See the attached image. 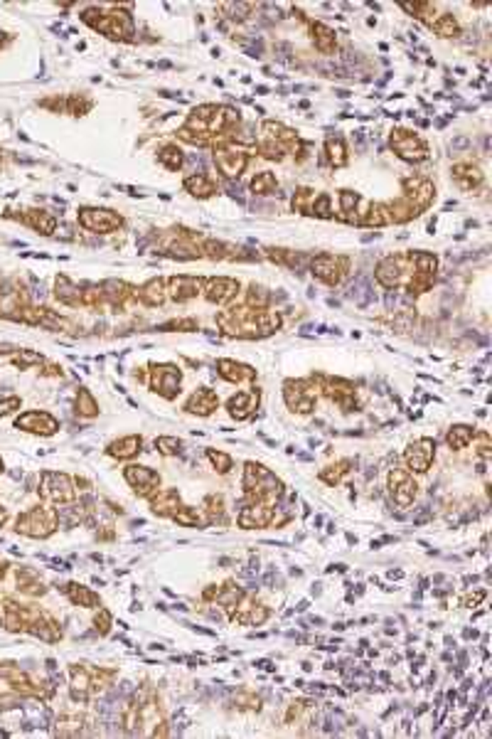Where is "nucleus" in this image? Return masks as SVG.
Returning a JSON list of instances; mask_svg holds the SVG:
<instances>
[{"label": "nucleus", "instance_id": "38", "mask_svg": "<svg viewBox=\"0 0 492 739\" xmlns=\"http://www.w3.org/2000/svg\"><path fill=\"white\" fill-rule=\"evenodd\" d=\"M269 298H271V296L266 293V288L256 286V283L249 288V306H256V309H266V306H269Z\"/></svg>", "mask_w": 492, "mask_h": 739}, {"label": "nucleus", "instance_id": "41", "mask_svg": "<svg viewBox=\"0 0 492 739\" xmlns=\"http://www.w3.org/2000/svg\"><path fill=\"white\" fill-rule=\"evenodd\" d=\"M436 30H438L441 38H450V35H455V32H458V25H455L453 17L445 15L441 22H436Z\"/></svg>", "mask_w": 492, "mask_h": 739}, {"label": "nucleus", "instance_id": "43", "mask_svg": "<svg viewBox=\"0 0 492 739\" xmlns=\"http://www.w3.org/2000/svg\"><path fill=\"white\" fill-rule=\"evenodd\" d=\"M15 362L20 367H27L30 362H42V355H38V352H30V350H20V355L15 357Z\"/></svg>", "mask_w": 492, "mask_h": 739}, {"label": "nucleus", "instance_id": "22", "mask_svg": "<svg viewBox=\"0 0 492 739\" xmlns=\"http://www.w3.org/2000/svg\"><path fill=\"white\" fill-rule=\"evenodd\" d=\"M376 281L386 288H394L402 281V256H386L376 266Z\"/></svg>", "mask_w": 492, "mask_h": 739}, {"label": "nucleus", "instance_id": "6", "mask_svg": "<svg viewBox=\"0 0 492 739\" xmlns=\"http://www.w3.org/2000/svg\"><path fill=\"white\" fill-rule=\"evenodd\" d=\"M434 451H436V442L434 439H418V442L408 444L406 453H404V461L411 471L416 474H426L434 461Z\"/></svg>", "mask_w": 492, "mask_h": 739}, {"label": "nucleus", "instance_id": "1", "mask_svg": "<svg viewBox=\"0 0 492 739\" xmlns=\"http://www.w3.org/2000/svg\"><path fill=\"white\" fill-rule=\"evenodd\" d=\"M219 325L227 335H237V338H264L278 330L280 316L266 313L261 309H232L219 316Z\"/></svg>", "mask_w": 492, "mask_h": 739}, {"label": "nucleus", "instance_id": "25", "mask_svg": "<svg viewBox=\"0 0 492 739\" xmlns=\"http://www.w3.org/2000/svg\"><path fill=\"white\" fill-rule=\"evenodd\" d=\"M165 281L163 279H153L143 288H138V298L143 301L145 306H163L165 304Z\"/></svg>", "mask_w": 492, "mask_h": 739}, {"label": "nucleus", "instance_id": "26", "mask_svg": "<svg viewBox=\"0 0 492 739\" xmlns=\"http://www.w3.org/2000/svg\"><path fill=\"white\" fill-rule=\"evenodd\" d=\"M141 446H143V439H141V436H123V439H118V442H113L111 446H109V453H111L113 458H131L141 451Z\"/></svg>", "mask_w": 492, "mask_h": 739}, {"label": "nucleus", "instance_id": "2", "mask_svg": "<svg viewBox=\"0 0 492 739\" xmlns=\"http://www.w3.org/2000/svg\"><path fill=\"white\" fill-rule=\"evenodd\" d=\"M244 488H246V493L254 495L256 500H271V498H280V493H283V485H280V481L276 479L271 471H266L261 463H254L249 461L246 463V474H244Z\"/></svg>", "mask_w": 492, "mask_h": 739}, {"label": "nucleus", "instance_id": "32", "mask_svg": "<svg viewBox=\"0 0 492 739\" xmlns=\"http://www.w3.org/2000/svg\"><path fill=\"white\" fill-rule=\"evenodd\" d=\"M325 146H328V153H330V160H333V165H338V168H340V165H344V160H347V158H344V143H342V139H340V136H330L328 143H325Z\"/></svg>", "mask_w": 492, "mask_h": 739}, {"label": "nucleus", "instance_id": "4", "mask_svg": "<svg viewBox=\"0 0 492 739\" xmlns=\"http://www.w3.org/2000/svg\"><path fill=\"white\" fill-rule=\"evenodd\" d=\"M347 259H342V256H333V254H320L318 259H312L310 269L312 274L320 279V281H325L328 286H335V283L342 281V277L347 274Z\"/></svg>", "mask_w": 492, "mask_h": 739}, {"label": "nucleus", "instance_id": "42", "mask_svg": "<svg viewBox=\"0 0 492 739\" xmlns=\"http://www.w3.org/2000/svg\"><path fill=\"white\" fill-rule=\"evenodd\" d=\"M94 623H96V628H99L101 636H106L109 628H111V614H109L106 609H99V614H96Z\"/></svg>", "mask_w": 492, "mask_h": 739}, {"label": "nucleus", "instance_id": "9", "mask_svg": "<svg viewBox=\"0 0 492 739\" xmlns=\"http://www.w3.org/2000/svg\"><path fill=\"white\" fill-rule=\"evenodd\" d=\"M153 387L165 399L177 397V392H180V370L175 365H153Z\"/></svg>", "mask_w": 492, "mask_h": 739}, {"label": "nucleus", "instance_id": "13", "mask_svg": "<svg viewBox=\"0 0 492 739\" xmlns=\"http://www.w3.org/2000/svg\"><path fill=\"white\" fill-rule=\"evenodd\" d=\"M96 670H86L81 665H72V697L86 702L96 692Z\"/></svg>", "mask_w": 492, "mask_h": 739}, {"label": "nucleus", "instance_id": "5", "mask_svg": "<svg viewBox=\"0 0 492 739\" xmlns=\"http://www.w3.org/2000/svg\"><path fill=\"white\" fill-rule=\"evenodd\" d=\"M79 224L91 232H113L123 224L121 215L111 212V210H96V208H84L79 212Z\"/></svg>", "mask_w": 492, "mask_h": 739}, {"label": "nucleus", "instance_id": "47", "mask_svg": "<svg viewBox=\"0 0 492 739\" xmlns=\"http://www.w3.org/2000/svg\"><path fill=\"white\" fill-rule=\"evenodd\" d=\"M6 520H8V513L3 511V508H0V525H3V522H6Z\"/></svg>", "mask_w": 492, "mask_h": 739}, {"label": "nucleus", "instance_id": "17", "mask_svg": "<svg viewBox=\"0 0 492 739\" xmlns=\"http://www.w3.org/2000/svg\"><path fill=\"white\" fill-rule=\"evenodd\" d=\"M239 291V281H234V279H209L207 281V288H205V296L207 301H212V304H227V301H232L234 296H237Z\"/></svg>", "mask_w": 492, "mask_h": 739}, {"label": "nucleus", "instance_id": "20", "mask_svg": "<svg viewBox=\"0 0 492 739\" xmlns=\"http://www.w3.org/2000/svg\"><path fill=\"white\" fill-rule=\"evenodd\" d=\"M214 163L227 178H234L246 168V153L241 150H217L214 153Z\"/></svg>", "mask_w": 492, "mask_h": 739}, {"label": "nucleus", "instance_id": "14", "mask_svg": "<svg viewBox=\"0 0 492 739\" xmlns=\"http://www.w3.org/2000/svg\"><path fill=\"white\" fill-rule=\"evenodd\" d=\"M389 485H392V495L399 506H404V508L411 506V500H413V495H416L418 485L413 483V479L406 474V471H399L397 468V471L389 476Z\"/></svg>", "mask_w": 492, "mask_h": 739}, {"label": "nucleus", "instance_id": "39", "mask_svg": "<svg viewBox=\"0 0 492 739\" xmlns=\"http://www.w3.org/2000/svg\"><path fill=\"white\" fill-rule=\"evenodd\" d=\"M207 456H209V461H212L214 466H217V471H219V474H227L229 468H232V458H229L227 453H222V451H212V449H209V451H207Z\"/></svg>", "mask_w": 492, "mask_h": 739}, {"label": "nucleus", "instance_id": "27", "mask_svg": "<svg viewBox=\"0 0 492 739\" xmlns=\"http://www.w3.org/2000/svg\"><path fill=\"white\" fill-rule=\"evenodd\" d=\"M180 508V495L177 490H163L158 493V498H153V513L155 515H170L173 518Z\"/></svg>", "mask_w": 492, "mask_h": 739}, {"label": "nucleus", "instance_id": "10", "mask_svg": "<svg viewBox=\"0 0 492 739\" xmlns=\"http://www.w3.org/2000/svg\"><path fill=\"white\" fill-rule=\"evenodd\" d=\"M123 476H126L128 483L136 488L138 495H150L160 483V476L148 466H126Z\"/></svg>", "mask_w": 492, "mask_h": 739}, {"label": "nucleus", "instance_id": "7", "mask_svg": "<svg viewBox=\"0 0 492 739\" xmlns=\"http://www.w3.org/2000/svg\"><path fill=\"white\" fill-rule=\"evenodd\" d=\"M42 498L54 500V503H67V500L74 498V488H72V481L64 474H42V488H40Z\"/></svg>", "mask_w": 492, "mask_h": 739}, {"label": "nucleus", "instance_id": "12", "mask_svg": "<svg viewBox=\"0 0 492 739\" xmlns=\"http://www.w3.org/2000/svg\"><path fill=\"white\" fill-rule=\"evenodd\" d=\"M269 609L256 604V601H239L232 612V621L241 626H261L269 619Z\"/></svg>", "mask_w": 492, "mask_h": 739}, {"label": "nucleus", "instance_id": "21", "mask_svg": "<svg viewBox=\"0 0 492 739\" xmlns=\"http://www.w3.org/2000/svg\"><path fill=\"white\" fill-rule=\"evenodd\" d=\"M229 414L234 419H249L251 412L259 407V392H239L229 399Z\"/></svg>", "mask_w": 492, "mask_h": 739}, {"label": "nucleus", "instance_id": "46", "mask_svg": "<svg viewBox=\"0 0 492 739\" xmlns=\"http://www.w3.org/2000/svg\"><path fill=\"white\" fill-rule=\"evenodd\" d=\"M468 146V139H455L453 141V148H466Z\"/></svg>", "mask_w": 492, "mask_h": 739}, {"label": "nucleus", "instance_id": "28", "mask_svg": "<svg viewBox=\"0 0 492 739\" xmlns=\"http://www.w3.org/2000/svg\"><path fill=\"white\" fill-rule=\"evenodd\" d=\"M17 589L25 591V594H30V596L45 594L42 582H40L38 575L30 572V569H17Z\"/></svg>", "mask_w": 492, "mask_h": 739}, {"label": "nucleus", "instance_id": "30", "mask_svg": "<svg viewBox=\"0 0 492 739\" xmlns=\"http://www.w3.org/2000/svg\"><path fill=\"white\" fill-rule=\"evenodd\" d=\"M453 176H455V180H458V185L466 187V190H470V187H475L482 182L480 171H477V168H468V165H458V168L453 171Z\"/></svg>", "mask_w": 492, "mask_h": 739}, {"label": "nucleus", "instance_id": "31", "mask_svg": "<svg viewBox=\"0 0 492 739\" xmlns=\"http://www.w3.org/2000/svg\"><path fill=\"white\" fill-rule=\"evenodd\" d=\"M470 439H473V429L466 424H455L453 429L448 431V436H445V442H448L450 449H466Z\"/></svg>", "mask_w": 492, "mask_h": 739}, {"label": "nucleus", "instance_id": "36", "mask_svg": "<svg viewBox=\"0 0 492 739\" xmlns=\"http://www.w3.org/2000/svg\"><path fill=\"white\" fill-rule=\"evenodd\" d=\"M251 190L259 192V195H269V192L276 190V178L271 176V173H261V176H256L254 182H251Z\"/></svg>", "mask_w": 492, "mask_h": 739}, {"label": "nucleus", "instance_id": "8", "mask_svg": "<svg viewBox=\"0 0 492 739\" xmlns=\"http://www.w3.org/2000/svg\"><path fill=\"white\" fill-rule=\"evenodd\" d=\"M392 146H394V150L399 153V158L411 160V163H421V160H426V155H429L424 141L416 139V136H413V133H408V131H397V133H394Z\"/></svg>", "mask_w": 492, "mask_h": 739}, {"label": "nucleus", "instance_id": "23", "mask_svg": "<svg viewBox=\"0 0 492 739\" xmlns=\"http://www.w3.org/2000/svg\"><path fill=\"white\" fill-rule=\"evenodd\" d=\"M219 375L229 382H246V380H254L256 378V370H251L249 365H239V362L232 360H219Z\"/></svg>", "mask_w": 492, "mask_h": 739}, {"label": "nucleus", "instance_id": "16", "mask_svg": "<svg viewBox=\"0 0 492 739\" xmlns=\"http://www.w3.org/2000/svg\"><path fill=\"white\" fill-rule=\"evenodd\" d=\"M273 520V508L266 506V503H251L249 508H244L239 513V525L244 530H251V527H266Z\"/></svg>", "mask_w": 492, "mask_h": 739}, {"label": "nucleus", "instance_id": "3", "mask_svg": "<svg viewBox=\"0 0 492 739\" xmlns=\"http://www.w3.org/2000/svg\"><path fill=\"white\" fill-rule=\"evenodd\" d=\"M57 527V513L45 511V508H32L17 518V532L30 537H47Z\"/></svg>", "mask_w": 492, "mask_h": 739}, {"label": "nucleus", "instance_id": "44", "mask_svg": "<svg viewBox=\"0 0 492 739\" xmlns=\"http://www.w3.org/2000/svg\"><path fill=\"white\" fill-rule=\"evenodd\" d=\"M482 599H485V589H477L475 594H468L466 599L461 601V604H463V607H468V609H473V607H477V604H480Z\"/></svg>", "mask_w": 492, "mask_h": 739}, {"label": "nucleus", "instance_id": "11", "mask_svg": "<svg viewBox=\"0 0 492 739\" xmlns=\"http://www.w3.org/2000/svg\"><path fill=\"white\" fill-rule=\"evenodd\" d=\"M283 394H286V402L293 412L308 414V412L315 410V397H312V392L308 389L305 382H286Z\"/></svg>", "mask_w": 492, "mask_h": 739}, {"label": "nucleus", "instance_id": "49", "mask_svg": "<svg viewBox=\"0 0 492 739\" xmlns=\"http://www.w3.org/2000/svg\"><path fill=\"white\" fill-rule=\"evenodd\" d=\"M0 468H3V463H0Z\"/></svg>", "mask_w": 492, "mask_h": 739}, {"label": "nucleus", "instance_id": "37", "mask_svg": "<svg viewBox=\"0 0 492 739\" xmlns=\"http://www.w3.org/2000/svg\"><path fill=\"white\" fill-rule=\"evenodd\" d=\"M77 412H79V414H84V417H94L96 412H99V410H96L94 397H91L86 389H81V392H79V399H77Z\"/></svg>", "mask_w": 492, "mask_h": 739}, {"label": "nucleus", "instance_id": "40", "mask_svg": "<svg viewBox=\"0 0 492 739\" xmlns=\"http://www.w3.org/2000/svg\"><path fill=\"white\" fill-rule=\"evenodd\" d=\"M315 32H320V35H318V47L323 49V52H330V49H333L335 32L328 30L325 25H315Z\"/></svg>", "mask_w": 492, "mask_h": 739}, {"label": "nucleus", "instance_id": "48", "mask_svg": "<svg viewBox=\"0 0 492 739\" xmlns=\"http://www.w3.org/2000/svg\"><path fill=\"white\" fill-rule=\"evenodd\" d=\"M0 38H3V32H0Z\"/></svg>", "mask_w": 492, "mask_h": 739}, {"label": "nucleus", "instance_id": "19", "mask_svg": "<svg viewBox=\"0 0 492 739\" xmlns=\"http://www.w3.org/2000/svg\"><path fill=\"white\" fill-rule=\"evenodd\" d=\"M217 405H219L217 394H214L209 387H202V389H197V392L192 394L190 399H187L185 410H187V412H192V414L209 417L214 410H217Z\"/></svg>", "mask_w": 492, "mask_h": 739}, {"label": "nucleus", "instance_id": "45", "mask_svg": "<svg viewBox=\"0 0 492 739\" xmlns=\"http://www.w3.org/2000/svg\"><path fill=\"white\" fill-rule=\"evenodd\" d=\"M17 407H20V399L17 397H10V399H6V402H0V417H6L8 412L17 410Z\"/></svg>", "mask_w": 492, "mask_h": 739}, {"label": "nucleus", "instance_id": "34", "mask_svg": "<svg viewBox=\"0 0 492 739\" xmlns=\"http://www.w3.org/2000/svg\"><path fill=\"white\" fill-rule=\"evenodd\" d=\"M180 446H182V442L180 439H175V436H160V439H155V449H158L163 456H175V453H180Z\"/></svg>", "mask_w": 492, "mask_h": 739}, {"label": "nucleus", "instance_id": "29", "mask_svg": "<svg viewBox=\"0 0 492 739\" xmlns=\"http://www.w3.org/2000/svg\"><path fill=\"white\" fill-rule=\"evenodd\" d=\"M185 187L192 192V195H197V197H209V195H214V190H217V187H214V182L209 180L207 176H202V173H197V176H190V178H187V180H185Z\"/></svg>", "mask_w": 492, "mask_h": 739}, {"label": "nucleus", "instance_id": "15", "mask_svg": "<svg viewBox=\"0 0 492 739\" xmlns=\"http://www.w3.org/2000/svg\"><path fill=\"white\" fill-rule=\"evenodd\" d=\"M17 429L32 431V434H54L59 426L57 419L49 417L47 412H27L17 419Z\"/></svg>", "mask_w": 492, "mask_h": 739}, {"label": "nucleus", "instance_id": "18", "mask_svg": "<svg viewBox=\"0 0 492 739\" xmlns=\"http://www.w3.org/2000/svg\"><path fill=\"white\" fill-rule=\"evenodd\" d=\"M168 283H170V296H173V301H177V304L195 298L202 288L200 277H173Z\"/></svg>", "mask_w": 492, "mask_h": 739}, {"label": "nucleus", "instance_id": "33", "mask_svg": "<svg viewBox=\"0 0 492 739\" xmlns=\"http://www.w3.org/2000/svg\"><path fill=\"white\" fill-rule=\"evenodd\" d=\"M158 160H160L163 165H168L170 171H177V168L182 165V153H180V148H175V146H168V148L160 150Z\"/></svg>", "mask_w": 492, "mask_h": 739}, {"label": "nucleus", "instance_id": "35", "mask_svg": "<svg viewBox=\"0 0 492 739\" xmlns=\"http://www.w3.org/2000/svg\"><path fill=\"white\" fill-rule=\"evenodd\" d=\"M175 522H180V525H187V527H200L202 525V518L197 515L195 508H177V513L173 515Z\"/></svg>", "mask_w": 492, "mask_h": 739}, {"label": "nucleus", "instance_id": "24", "mask_svg": "<svg viewBox=\"0 0 492 739\" xmlns=\"http://www.w3.org/2000/svg\"><path fill=\"white\" fill-rule=\"evenodd\" d=\"M62 591L69 596V599L74 601V604H79V607H86V609H96V607H101L99 596H96L91 589H86V586H79V584H64V586H62Z\"/></svg>", "mask_w": 492, "mask_h": 739}]
</instances>
